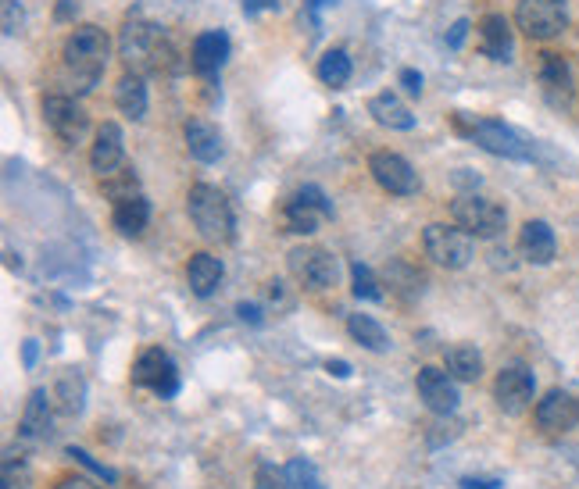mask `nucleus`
I'll return each instance as SVG.
<instances>
[{
    "mask_svg": "<svg viewBox=\"0 0 579 489\" xmlns=\"http://www.w3.org/2000/svg\"><path fill=\"white\" fill-rule=\"evenodd\" d=\"M61 58H65V75L76 83V93H90L111 58L108 33L101 25H76L61 47Z\"/></svg>",
    "mask_w": 579,
    "mask_h": 489,
    "instance_id": "f257e3e1",
    "label": "nucleus"
},
{
    "mask_svg": "<svg viewBox=\"0 0 579 489\" xmlns=\"http://www.w3.org/2000/svg\"><path fill=\"white\" fill-rule=\"evenodd\" d=\"M118 54L126 61L129 72H168V61L176 58V50L168 47L165 33L158 25L147 22L140 15H129L126 25H122V36H118Z\"/></svg>",
    "mask_w": 579,
    "mask_h": 489,
    "instance_id": "f03ea898",
    "label": "nucleus"
},
{
    "mask_svg": "<svg viewBox=\"0 0 579 489\" xmlns=\"http://www.w3.org/2000/svg\"><path fill=\"white\" fill-rule=\"evenodd\" d=\"M186 211H190L193 229H197L208 243L233 240L236 218L222 190H215V186H208V183L190 186V193H186Z\"/></svg>",
    "mask_w": 579,
    "mask_h": 489,
    "instance_id": "7ed1b4c3",
    "label": "nucleus"
},
{
    "mask_svg": "<svg viewBox=\"0 0 579 489\" xmlns=\"http://www.w3.org/2000/svg\"><path fill=\"white\" fill-rule=\"evenodd\" d=\"M454 122H458V133H465L476 147L490 150V154H497V158H512V161L529 158V147L522 143V136L515 133V129H508L504 122H497V118L454 115Z\"/></svg>",
    "mask_w": 579,
    "mask_h": 489,
    "instance_id": "20e7f679",
    "label": "nucleus"
},
{
    "mask_svg": "<svg viewBox=\"0 0 579 489\" xmlns=\"http://www.w3.org/2000/svg\"><path fill=\"white\" fill-rule=\"evenodd\" d=\"M451 218L458 229H465L476 240H497L508 225V211L497 200L479 197V193H465L451 204Z\"/></svg>",
    "mask_w": 579,
    "mask_h": 489,
    "instance_id": "39448f33",
    "label": "nucleus"
},
{
    "mask_svg": "<svg viewBox=\"0 0 579 489\" xmlns=\"http://www.w3.org/2000/svg\"><path fill=\"white\" fill-rule=\"evenodd\" d=\"M286 265H290V275L301 282L304 290L315 293L336 286V275H340V261L322 247H294L286 254Z\"/></svg>",
    "mask_w": 579,
    "mask_h": 489,
    "instance_id": "423d86ee",
    "label": "nucleus"
},
{
    "mask_svg": "<svg viewBox=\"0 0 579 489\" xmlns=\"http://www.w3.org/2000/svg\"><path fill=\"white\" fill-rule=\"evenodd\" d=\"M515 25H519L529 40H554V36L569 25L565 0H519Z\"/></svg>",
    "mask_w": 579,
    "mask_h": 489,
    "instance_id": "0eeeda50",
    "label": "nucleus"
},
{
    "mask_svg": "<svg viewBox=\"0 0 579 489\" xmlns=\"http://www.w3.org/2000/svg\"><path fill=\"white\" fill-rule=\"evenodd\" d=\"M422 247H426V257H433L440 268H465L476 254L472 247V236L465 229H451V225H426L422 233Z\"/></svg>",
    "mask_w": 579,
    "mask_h": 489,
    "instance_id": "6e6552de",
    "label": "nucleus"
},
{
    "mask_svg": "<svg viewBox=\"0 0 579 489\" xmlns=\"http://www.w3.org/2000/svg\"><path fill=\"white\" fill-rule=\"evenodd\" d=\"M283 218H286V233L311 236L319 233L322 218H333V204H329L319 186H301L294 197L286 200Z\"/></svg>",
    "mask_w": 579,
    "mask_h": 489,
    "instance_id": "1a4fd4ad",
    "label": "nucleus"
},
{
    "mask_svg": "<svg viewBox=\"0 0 579 489\" xmlns=\"http://www.w3.org/2000/svg\"><path fill=\"white\" fill-rule=\"evenodd\" d=\"M133 382L143 386V390H151L154 397L172 400L179 393V368L165 350H158V347L143 350L133 365Z\"/></svg>",
    "mask_w": 579,
    "mask_h": 489,
    "instance_id": "9d476101",
    "label": "nucleus"
},
{
    "mask_svg": "<svg viewBox=\"0 0 579 489\" xmlns=\"http://www.w3.org/2000/svg\"><path fill=\"white\" fill-rule=\"evenodd\" d=\"M43 118L51 125V133L58 136L65 147L79 143L90 129V115L76 104V97H68V93H47L43 97Z\"/></svg>",
    "mask_w": 579,
    "mask_h": 489,
    "instance_id": "9b49d317",
    "label": "nucleus"
},
{
    "mask_svg": "<svg viewBox=\"0 0 579 489\" xmlns=\"http://www.w3.org/2000/svg\"><path fill=\"white\" fill-rule=\"evenodd\" d=\"M369 172L390 197H415L422 186L419 172H415L401 154H394V150H376L369 158Z\"/></svg>",
    "mask_w": 579,
    "mask_h": 489,
    "instance_id": "f8f14e48",
    "label": "nucleus"
},
{
    "mask_svg": "<svg viewBox=\"0 0 579 489\" xmlns=\"http://www.w3.org/2000/svg\"><path fill=\"white\" fill-rule=\"evenodd\" d=\"M533 393H537V379H533V372L526 365H508L497 372L494 400L504 415H522L533 404Z\"/></svg>",
    "mask_w": 579,
    "mask_h": 489,
    "instance_id": "ddd939ff",
    "label": "nucleus"
},
{
    "mask_svg": "<svg viewBox=\"0 0 579 489\" xmlns=\"http://www.w3.org/2000/svg\"><path fill=\"white\" fill-rule=\"evenodd\" d=\"M415 390H419V400L433 411V415H454L458 411V379H454L447 368L426 365L415 379Z\"/></svg>",
    "mask_w": 579,
    "mask_h": 489,
    "instance_id": "4468645a",
    "label": "nucleus"
},
{
    "mask_svg": "<svg viewBox=\"0 0 579 489\" xmlns=\"http://www.w3.org/2000/svg\"><path fill=\"white\" fill-rule=\"evenodd\" d=\"M537 425L544 432H572L579 425V400L565 390H551L537 404Z\"/></svg>",
    "mask_w": 579,
    "mask_h": 489,
    "instance_id": "2eb2a0df",
    "label": "nucleus"
},
{
    "mask_svg": "<svg viewBox=\"0 0 579 489\" xmlns=\"http://www.w3.org/2000/svg\"><path fill=\"white\" fill-rule=\"evenodd\" d=\"M51 418H54V397H47V390H33L22 407V422H18V436L29 447L51 440Z\"/></svg>",
    "mask_w": 579,
    "mask_h": 489,
    "instance_id": "dca6fc26",
    "label": "nucleus"
},
{
    "mask_svg": "<svg viewBox=\"0 0 579 489\" xmlns=\"http://www.w3.org/2000/svg\"><path fill=\"white\" fill-rule=\"evenodd\" d=\"M122 158H126V140H122V129L115 122H104L93 136V147H90V165L93 172L111 175L115 168H122Z\"/></svg>",
    "mask_w": 579,
    "mask_h": 489,
    "instance_id": "f3484780",
    "label": "nucleus"
},
{
    "mask_svg": "<svg viewBox=\"0 0 579 489\" xmlns=\"http://www.w3.org/2000/svg\"><path fill=\"white\" fill-rule=\"evenodd\" d=\"M229 61V36L222 29H208L193 40L190 47V65L197 75H219L222 65Z\"/></svg>",
    "mask_w": 579,
    "mask_h": 489,
    "instance_id": "a211bd4d",
    "label": "nucleus"
},
{
    "mask_svg": "<svg viewBox=\"0 0 579 489\" xmlns=\"http://www.w3.org/2000/svg\"><path fill=\"white\" fill-rule=\"evenodd\" d=\"M540 90L554 108H565L572 100V68L562 54H544L540 58Z\"/></svg>",
    "mask_w": 579,
    "mask_h": 489,
    "instance_id": "6ab92c4d",
    "label": "nucleus"
},
{
    "mask_svg": "<svg viewBox=\"0 0 579 489\" xmlns=\"http://www.w3.org/2000/svg\"><path fill=\"white\" fill-rule=\"evenodd\" d=\"M519 250L529 265H551L554 254H558V240H554V229L540 218L522 225L519 233Z\"/></svg>",
    "mask_w": 579,
    "mask_h": 489,
    "instance_id": "aec40b11",
    "label": "nucleus"
},
{
    "mask_svg": "<svg viewBox=\"0 0 579 489\" xmlns=\"http://www.w3.org/2000/svg\"><path fill=\"white\" fill-rule=\"evenodd\" d=\"M479 50L487 54L490 61H512L515 40H512V25L504 15H487L479 22Z\"/></svg>",
    "mask_w": 579,
    "mask_h": 489,
    "instance_id": "412c9836",
    "label": "nucleus"
},
{
    "mask_svg": "<svg viewBox=\"0 0 579 489\" xmlns=\"http://www.w3.org/2000/svg\"><path fill=\"white\" fill-rule=\"evenodd\" d=\"M369 115L376 118L383 129H397V133H408V129H415V115L408 111V104H404L397 93H376V97L369 100Z\"/></svg>",
    "mask_w": 579,
    "mask_h": 489,
    "instance_id": "4be33fe9",
    "label": "nucleus"
},
{
    "mask_svg": "<svg viewBox=\"0 0 579 489\" xmlns=\"http://www.w3.org/2000/svg\"><path fill=\"white\" fill-rule=\"evenodd\" d=\"M186 150H190L193 161H201V165H215L222 158V136L215 125L208 122H186Z\"/></svg>",
    "mask_w": 579,
    "mask_h": 489,
    "instance_id": "5701e85b",
    "label": "nucleus"
},
{
    "mask_svg": "<svg viewBox=\"0 0 579 489\" xmlns=\"http://www.w3.org/2000/svg\"><path fill=\"white\" fill-rule=\"evenodd\" d=\"M222 272H226V268H222L219 257L201 250V254H193L190 265H186V282H190V290L197 293V297H211V293L219 290Z\"/></svg>",
    "mask_w": 579,
    "mask_h": 489,
    "instance_id": "b1692460",
    "label": "nucleus"
},
{
    "mask_svg": "<svg viewBox=\"0 0 579 489\" xmlns=\"http://www.w3.org/2000/svg\"><path fill=\"white\" fill-rule=\"evenodd\" d=\"M111 222L122 236H140L151 222V200L143 193H133L126 200H115V211H111Z\"/></svg>",
    "mask_w": 579,
    "mask_h": 489,
    "instance_id": "393cba45",
    "label": "nucleus"
},
{
    "mask_svg": "<svg viewBox=\"0 0 579 489\" xmlns=\"http://www.w3.org/2000/svg\"><path fill=\"white\" fill-rule=\"evenodd\" d=\"M86 407V379L79 372H65L54 386V411L65 418L83 415Z\"/></svg>",
    "mask_w": 579,
    "mask_h": 489,
    "instance_id": "a878e982",
    "label": "nucleus"
},
{
    "mask_svg": "<svg viewBox=\"0 0 579 489\" xmlns=\"http://www.w3.org/2000/svg\"><path fill=\"white\" fill-rule=\"evenodd\" d=\"M115 104H118V111L126 118H133V122H140V118L147 115V86H143L140 72L122 75V83H118V90H115Z\"/></svg>",
    "mask_w": 579,
    "mask_h": 489,
    "instance_id": "bb28decb",
    "label": "nucleus"
},
{
    "mask_svg": "<svg viewBox=\"0 0 579 489\" xmlns=\"http://www.w3.org/2000/svg\"><path fill=\"white\" fill-rule=\"evenodd\" d=\"M444 368L454 375L458 382H476L483 375V357L472 343H458L444 354Z\"/></svg>",
    "mask_w": 579,
    "mask_h": 489,
    "instance_id": "cd10ccee",
    "label": "nucleus"
},
{
    "mask_svg": "<svg viewBox=\"0 0 579 489\" xmlns=\"http://www.w3.org/2000/svg\"><path fill=\"white\" fill-rule=\"evenodd\" d=\"M347 332L354 336V343H361L365 350H376V354H383L390 347V336L372 315H351L347 318Z\"/></svg>",
    "mask_w": 579,
    "mask_h": 489,
    "instance_id": "c85d7f7f",
    "label": "nucleus"
},
{
    "mask_svg": "<svg viewBox=\"0 0 579 489\" xmlns=\"http://www.w3.org/2000/svg\"><path fill=\"white\" fill-rule=\"evenodd\" d=\"M33 486V472L22 450L8 447L4 450V475H0V489H29Z\"/></svg>",
    "mask_w": 579,
    "mask_h": 489,
    "instance_id": "c756f323",
    "label": "nucleus"
},
{
    "mask_svg": "<svg viewBox=\"0 0 579 489\" xmlns=\"http://www.w3.org/2000/svg\"><path fill=\"white\" fill-rule=\"evenodd\" d=\"M319 79L326 86H347V79H351V58H347L344 50H326V54H322Z\"/></svg>",
    "mask_w": 579,
    "mask_h": 489,
    "instance_id": "7c9ffc66",
    "label": "nucleus"
},
{
    "mask_svg": "<svg viewBox=\"0 0 579 489\" xmlns=\"http://www.w3.org/2000/svg\"><path fill=\"white\" fill-rule=\"evenodd\" d=\"M283 486L286 489H326L319 482V472H315V465L311 461H304V457H294V461H286L283 468Z\"/></svg>",
    "mask_w": 579,
    "mask_h": 489,
    "instance_id": "2f4dec72",
    "label": "nucleus"
},
{
    "mask_svg": "<svg viewBox=\"0 0 579 489\" xmlns=\"http://www.w3.org/2000/svg\"><path fill=\"white\" fill-rule=\"evenodd\" d=\"M351 290L358 300H383V290H379V279L372 275L369 265L361 261H351Z\"/></svg>",
    "mask_w": 579,
    "mask_h": 489,
    "instance_id": "473e14b6",
    "label": "nucleus"
},
{
    "mask_svg": "<svg viewBox=\"0 0 579 489\" xmlns=\"http://www.w3.org/2000/svg\"><path fill=\"white\" fill-rule=\"evenodd\" d=\"M104 183V193H108L111 200H126V197H133V193H140L136 190V175H133V168H115L111 175H104L101 179Z\"/></svg>",
    "mask_w": 579,
    "mask_h": 489,
    "instance_id": "72a5a7b5",
    "label": "nucleus"
},
{
    "mask_svg": "<svg viewBox=\"0 0 579 489\" xmlns=\"http://www.w3.org/2000/svg\"><path fill=\"white\" fill-rule=\"evenodd\" d=\"M65 454L72 457V461H76V465H83L86 472H93V475H97V479H101V482H108V486H115V482H118V472H115V468L101 465V461H93V457L86 454L83 447H68Z\"/></svg>",
    "mask_w": 579,
    "mask_h": 489,
    "instance_id": "f704fd0d",
    "label": "nucleus"
},
{
    "mask_svg": "<svg viewBox=\"0 0 579 489\" xmlns=\"http://www.w3.org/2000/svg\"><path fill=\"white\" fill-rule=\"evenodd\" d=\"M18 25H22V8H18V0H4V33L15 36Z\"/></svg>",
    "mask_w": 579,
    "mask_h": 489,
    "instance_id": "c9c22d12",
    "label": "nucleus"
},
{
    "mask_svg": "<svg viewBox=\"0 0 579 489\" xmlns=\"http://www.w3.org/2000/svg\"><path fill=\"white\" fill-rule=\"evenodd\" d=\"M401 86H404V93L419 97V93H422V75L415 72V68H401Z\"/></svg>",
    "mask_w": 579,
    "mask_h": 489,
    "instance_id": "e433bc0d",
    "label": "nucleus"
},
{
    "mask_svg": "<svg viewBox=\"0 0 579 489\" xmlns=\"http://www.w3.org/2000/svg\"><path fill=\"white\" fill-rule=\"evenodd\" d=\"M236 315H240V322H247V325H261L265 322V315H261V307L258 304H236Z\"/></svg>",
    "mask_w": 579,
    "mask_h": 489,
    "instance_id": "4c0bfd02",
    "label": "nucleus"
},
{
    "mask_svg": "<svg viewBox=\"0 0 579 489\" xmlns=\"http://www.w3.org/2000/svg\"><path fill=\"white\" fill-rule=\"evenodd\" d=\"M465 33H469V18H458V22L451 25V33H447V47H462Z\"/></svg>",
    "mask_w": 579,
    "mask_h": 489,
    "instance_id": "58836bf2",
    "label": "nucleus"
},
{
    "mask_svg": "<svg viewBox=\"0 0 579 489\" xmlns=\"http://www.w3.org/2000/svg\"><path fill=\"white\" fill-rule=\"evenodd\" d=\"M79 15V0H58V8H54V18L58 22H68V18Z\"/></svg>",
    "mask_w": 579,
    "mask_h": 489,
    "instance_id": "ea45409f",
    "label": "nucleus"
},
{
    "mask_svg": "<svg viewBox=\"0 0 579 489\" xmlns=\"http://www.w3.org/2000/svg\"><path fill=\"white\" fill-rule=\"evenodd\" d=\"M501 486H504L501 479H472V475L462 479V489H501Z\"/></svg>",
    "mask_w": 579,
    "mask_h": 489,
    "instance_id": "a19ab883",
    "label": "nucleus"
},
{
    "mask_svg": "<svg viewBox=\"0 0 579 489\" xmlns=\"http://www.w3.org/2000/svg\"><path fill=\"white\" fill-rule=\"evenodd\" d=\"M326 372H329V375H336V379H347V375H351V365L336 357V361H326Z\"/></svg>",
    "mask_w": 579,
    "mask_h": 489,
    "instance_id": "79ce46f5",
    "label": "nucleus"
},
{
    "mask_svg": "<svg viewBox=\"0 0 579 489\" xmlns=\"http://www.w3.org/2000/svg\"><path fill=\"white\" fill-rule=\"evenodd\" d=\"M36 354H40L36 340H26V347H22V361H26V368H33V365H36Z\"/></svg>",
    "mask_w": 579,
    "mask_h": 489,
    "instance_id": "37998d69",
    "label": "nucleus"
},
{
    "mask_svg": "<svg viewBox=\"0 0 579 489\" xmlns=\"http://www.w3.org/2000/svg\"><path fill=\"white\" fill-rule=\"evenodd\" d=\"M261 8H276V0H244L247 15H254V11H261Z\"/></svg>",
    "mask_w": 579,
    "mask_h": 489,
    "instance_id": "c03bdc74",
    "label": "nucleus"
},
{
    "mask_svg": "<svg viewBox=\"0 0 579 489\" xmlns=\"http://www.w3.org/2000/svg\"><path fill=\"white\" fill-rule=\"evenodd\" d=\"M54 489H93V486H90V482H86V479H79V475H76V479H61Z\"/></svg>",
    "mask_w": 579,
    "mask_h": 489,
    "instance_id": "a18cd8bd",
    "label": "nucleus"
},
{
    "mask_svg": "<svg viewBox=\"0 0 579 489\" xmlns=\"http://www.w3.org/2000/svg\"><path fill=\"white\" fill-rule=\"evenodd\" d=\"M258 489H276V486H272V482H269V479H265V475H261V482H258Z\"/></svg>",
    "mask_w": 579,
    "mask_h": 489,
    "instance_id": "49530a36",
    "label": "nucleus"
},
{
    "mask_svg": "<svg viewBox=\"0 0 579 489\" xmlns=\"http://www.w3.org/2000/svg\"><path fill=\"white\" fill-rule=\"evenodd\" d=\"M322 4H329V0H311V8H322Z\"/></svg>",
    "mask_w": 579,
    "mask_h": 489,
    "instance_id": "de8ad7c7",
    "label": "nucleus"
}]
</instances>
